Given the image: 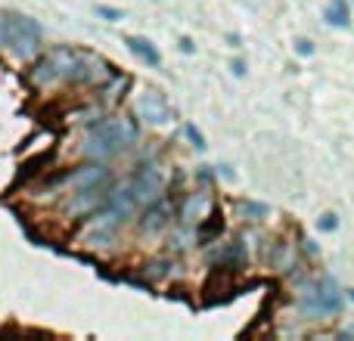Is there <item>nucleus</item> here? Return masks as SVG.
<instances>
[{
  "label": "nucleus",
  "instance_id": "nucleus-14",
  "mask_svg": "<svg viewBox=\"0 0 354 341\" xmlns=\"http://www.w3.org/2000/svg\"><path fill=\"white\" fill-rule=\"evenodd\" d=\"M268 261H270V267H274L277 273H292V270L299 267V249L283 239V242H277L274 249H270Z\"/></svg>",
  "mask_w": 354,
  "mask_h": 341
},
{
  "label": "nucleus",
  "instance_id": "nucleus-17",
  "mask_svg": "<svg viewBox=\"0 0 354 341\" xmlns=\"http://www.w3.org/2000/svg\"><path fill=\"white\" fill-rule=\"evenodd\" d=\"M128 50H131L134 56H140V59L147 62L149 68H159V66H162V53L153 47V41H147V37H137V35L128 37Z\"/></svg>",
  "mask_w": 354,
  "mask_h": 341
},
{
  "label": "nucleus",
  "instance_id": "nucleus-16",
  "mask_svg": "<svg viewBox=\"0 0 354 341\" xmlns=\"http://www.w3.org/2000/svg\"><path fill=\"white\" fill-rule=\"evenodd\" d=\"M143 280L147 282H165V280H171V276L177 273V261L171 255H165V257H153V261H147L143 264Z\"/></svg>",
  "mask_w": 354,
  "mask_h": 341
},
{
  "label": "nucleus",
  "instance_id": "nucleus-13",
  "mask_svg": "<svg viewBox=\"0 0 354 341\" xmlns=\"http://www.w3.org/2000/svg\"><path fill=\"white\" fill-rule=\"evenodd\" d=\"M47 56L56 62V68H59V81H62V84H75V81H78V56H81V50L53 47Z\"/></svg>",
  "mask_w": 354,
  "mask_h": 341
},
{
  "label": "nucleus",
  "instance_id": "nucleus-2",
  "mask_svg": "<svg viewBox=\"0 0 354 341\" xmlns=\"http://www.w3.org/2000/svg\"><path fill=\"white\" fill-rule=\"evenodd\" d=\"M128 183H131V189H134L140 208H147V205H153V202L165 199L168 177H165V170L156 165V162H143V165L128 177Z\"/></svg>",
  "mask_w": 354,
  "mask_h": 341
},
{
  "label": "nucleus",
  "instance_id": "nucleus-8",
  "mask_svg": "<svg viewBox=\"0 0 354 341\" xmlns=\"http://www.w3.org/2000/svg\"><path fill=\"white\" fill-rule=\"evenodd\" d=\"M106 208H112V211H115L118 217L124 220V226L134 224L137 214H140V202H137V195H134V189H131V183H128V180H122V183L112 180V183H109Z\"/></svg>",
  "mask_w": 354,
  "mask_h": 341
},
{
  "label": "nucleus",
  "instance_id": "nucleus-30",
  "mask_svg": "<svg viewBox=\"0 0 354 341\" xmlns=\"http://www.w3.org/2000/svg\"><path fill=\"white\" fill-rule=\"evenodd\" d=\"M348 298H351V301H354V289H351V292H348Z\"/></svg>",
  "mask_w": 354,
  "mask_h": 341
},
{
  "label": "nucleus",
  "instance_id": "nucleus-27",
  "mask_svg": "<svg viewBox=\"0 0 354 341\" xmlns=\"http://www.w3.org/2000/svg\"><path fill=\"white\" fill-rule=\"evenodd\" d=\"M301 249H305V255H311V257H317V255H320V249L311 242V239H305V245H301Z\"/></svg>",
  "mask_w": 354,
  "mask_h": 341
},
{
  "label": "nucleus",
  "instance_id": "nucleus-26",
  "mask_svg": "<svg viewBox=\"0 0 354 341\" xmlns=\"http://www.w3.org/2000/svg\"><path fill=\"white\" fill-rule=\"evenodd\" d=\"M295 53H299V56H311L314 53V43L301 37V41H295Z\"/></svg>",
  "mask_w": 354,
  "mask_h": 341
},
{
  "label": "nucleus",
  "instance_id": "nucleus-19",
  "mask_svg": "<svg viewBox=\"0 0 354 341\" xmlns=\"http://www.w3.org/2000/svg\"><path fill=\"white\" fill-rule=\"evenodd\" d=\"M326 22L336 25V28H348L351 25V10L345 0H333L330 6H326Z\"/></svg>",
  "mask_w": 354,
  "mask_h": 341
},
{
  "label": "nucleus",
  "instance_id": "nucleus-12",
  "mask_svg": "<svg viewBox=\"0 0 354 341\" xmlns=\"http://www.w3.org/2000/svg\"><path fill=\"white\" fill-rule=\"evenodd\" d=\"M28 81H31V87H37V90H47V87H53V84H62L59 68H56V62L50 59V56H37V59H31Z\"/></svg>",
  "mask_w": 354,
  "mask_h": 341
},
{
  "label": "nucleus",
  "instance_id": "nucleus-1",
  "mask_svg": "<svg viewBox=\"0 0 354 341\" xmlns=\"http://www.w3.org/2000/svg\"><path fill=\"white\" fill-rule=\"evenodd\" d=\"M41 22L31 16H10V43H6V50H10L16 59L22 62H31L41 56Z\"/></svg>",
  "mask_w": 354,
  "mask_h": 341
},
{
  "label": "nucleus",
  "instance_id": "nucleus-9",
  "mask_svg": "<svg viewBox=\"0 0 354 341\" xmlns=\"http://www.w3.org/2000/svg\"><path fill=\"white\" fill-rule=\"evenodd\" d=\"M212 211H214V195L208 193V189H196V193L183 195L180 208H177V217H180V224L196 226V224H202Z\"/></svg>",
  "mask_w": 354,
  "mask_h": 341
},
{
  "label": "nucleus",
  "instance_id": "nucleus-10",
  "mask_svg": "<svg viewBox=\"0 0 354 341\" xmlns=\"http://www.w3.org/2000/svg\"><path fill=\"white\" fill-rule=\"evenodd\" d=\"M168 224H171V205H168L165 199H159V202H153V205L140 208L137 233H143V236H156V233L168 230Z\"/></svg>",
  "mask_w": 354,
  "mask_h": 341
},
{
  "label": "nucleus",
  "instance_id": "nucleus-21",
  "mask_svg": "<svg viewBox=\"0 0 354 341\" xmlns=\"http://www.w3.org/2000/svg\"><path fill=\"white\" fill-rule=\"evenodd\" d=\"M239 214H243V220H261L264 214H268V205H261V202H239Z\"/></svg>",
  "mask_w": 354,
  "mask_h": 341
},
{
  "label": "nucleus",
  "instance_id": "nucleus-23",
  "mask_svg": "<svg viewBox=\"0 0 354 341\" xmlns=\"http://www.w3.org/2000/svg\"><path fill=\"white\" fill-rule=\"evenodd\" d=\"M336 226H339V217H336V214H333V211H326L324 217L317 220V230H320V233H333V230H336Z\"/></svg>",
  "mask_w": 354,
  "mask_h": 341
},
{
  "label": "nucleus",
  "instance_id": "nucleus-11",
  "mask_svg": "<svg viewBox=\"0 0 354 341\" xmlns=\"http://www.w3.org/2000/svg\"><path fill=\"white\" fill-rule=\"evenodd\" d=\"M118 233L122 230H100V226H81L78 249L93 251V255H106L118 245Z\"/></svg>",
  "mask_w": 354,
  "mask_h": 341
},
{
  "label": "nucleus",
  "instance_id": "nucleus-3",
  "mask_svg": "<svg viewBox=\"0 0 354 341\" xmlns=\"http://www.w3.org/2000/svg\"><path fill=\"white\" fill-rule=\"evenodd\" d=\"M78 153H81V159L84 162H112L115 155H122V146L115 143L112 130L106 128V118L100 124H93V128H87Z\"/></svg>",
  "mask_w": 354,
  "mask_h": 341
},
{
  "label": "nucleus",
  "instance_id": "nucleus-29",
  "mask_svg": "<svg viewBox=\"0 0 354 341\" xmlns=\"http://www.w3.org/2000/svg\"><path fill=\"white\" fill-rule=\"evenodd\" d=\"M180 50H183V53H193V50H196V43L189 41V37H183V41H180Z\"/></svg>",
  "mask_w": 354,
  "mask_h": 341
},
{
  "label": "nucleus",
  "instance_id": "nucleus-28",
  "mask_svg": "<svg viewBox=\"0 0 354 341\" xmlns=\"http://www.w3.org/2000/svg\"><path fill=\"white\" fill-rule=\"evenodd\" d=\"M233 75H236V78H243V75H245V62L243 59L233 62Z\"/></svg>",
  "mask_w": 354,
  "mask_h": 341
},
{
  "label": "nucleus",
  "instance_id": "nucleus-4",
  "mask_svg": "<svg viewBox=\"0 0 354 341\" xmlns=\"http://www.w3.org/2000/svg\"><path fill=\"white\" fill-rule=\"evenodd\" d=\"M112 180H115V177H112L109 162H84V165L66 170V193H75V189L109 186Z\"/></svg>",
  "mask_w": 354,
  "mask_h": 341
},
{
  "label": "nucleus",
  "instance_id": "nucleus-7",
  "mask_svg": "<svg viewBox=\"0 0 354 341\" xmlns=\"http://www.w3.org/2000/svg\"><path fill=\"white\" fill-rule=\"evenodd\" d=\"M112 75H115V68H112L103 56L91 53V50H81V56H78V81H75V87H103Z\"/></svg>",
  "mask_w": 354,
  "mask_h": 341
},
{
  "label": "nucleus",
  "instance_id": "nucleus-5",
  "mask_svg": "<svg viewBox=\"0 0 354 341\" xmlns=\"http://www.w3.org/2000/svg\"><path fill=\"white\" fill-rule=\"evenodd\" d=\"M106 195H109V186H97V189H75V193L62 195V214L75 220H84L87 214L100 211L106 205Z\"/></svg>",
  "mask_w": 354,
  "mask_h": 341
},
{
  "label": "nucleus",
  "instance_id": "nucleus-6",
  "mask_svg": "<svg viewBox=\"0 0 354 341\" xmlns=\"http://www.w3.org/2000/svg\"><path fill=\"white\" fill-rule=\"evenodd\" d=\"M134 115L140 118L143 124H153V128H162V124L171 121V106L162 97L159 90H143L137 93L134 99Z\"/></svg>",
  "mask_w": 354,
  "mask_h": 341
},
{
  "label": "nucleus",
  "instance_id": "nucleus-24",
  "mask_svg": "<svg viewBox=\"0 0 354 341\" xmlns=\"http://www.w3.org/2000/svg\"><path fill=\"white\" fill-rule=\"evenodd\" d=\"M97 16H103L106 22H118V19H124V12L115 6H97Z\"/></svg>",
  "mask_w": 354,
  "mask_h": 341
},
{
  "label": "nucleus",
  "instance_id": "nucleus-25",
  "mask_svg": "<svg viewBox=\"0 0 354 341\" xmlns=\"http://www.w3.org/2000/svg\"><path fill=\"white\" fill-rule=\"evenodd\" d=\"M10 43V16H0V47Z\"/></svg>",
  "mask_w": 354,
  "mask_h": 341
},
{
  "label": "nucleus",
  "instance_id": "nucleus-15",
  "mask_svg": "<svg viewBox=\"0 0 354 341\" xmlns=\"http://www.w3.org/2000/svg\"><path fill=\"white\" fill-rule=\"evenodd\" d=\"M221 236H224V214L214 208L202 224H196V242L199 245H214V242H221Z\"/></svg>",
  "mask_w": 354,
  "mask_h": 341
},
{
  "label": "nucleus",
  "instance_id": "nucleus-22",
  "mask_svg": "<svg viewBox=\"0 0 354 341\" xmlns=\"http://www.w3.org/2000/svg\"><path fill=\"white\" fill-rule=\"evenodd\" d=\"M183 134H187L189 146H193V149H199V153L208 146V143H205V137H202V130L196 128V124H183Z\"/></svg>",
  "mask_w": 354,
  "mask_h": 341
},
{
  "label": "nucleus",
  "instance_id": "nucleus-20",
  "mask_svg": "<svg viewBox=\"0 0 354 341\" xmlns=\"http://www.w3.org/2000/svg\"><path fill=\"white\" fill-rule=\"evenodd\" d=\"M128 84H131V78H128V75H118V72H115L109 81H106L103 87H97V90H100V97H103L106 103H112V99H118V97H122V93H118V90H124V87H128Z\"/></svg>",
  "mask_w": 354,
  "mask_h": 341
},
{
  "label": "nucleus",
  "instance_id": "nucleus-18",
  "mask_svg": "<svg viewBox=\"0 0 354 341\" xmlns=\"http://www.w3.org/2000/svg\"><path fill=\"white\" fill-rule=\"evenodd\" d=\"M193 245H199V242H196V226H189V224H180L171 236H168V251H171V255H183V251H189Z\"/></svg>",
  "mask_w": 354,
  "mask_h": 341
}]
</instances>
